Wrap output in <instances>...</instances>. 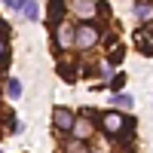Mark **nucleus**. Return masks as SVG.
Listing matches in <instances>:
<instances>
[{
    "mask_svg": "<svg viewBox=\"0 0 153 153\" xmlns=\"http://www.w3.org/2000/svg\"><path fill=\"white\" fill-rule=\"evenodd\" d=\"M19 12H22L25 19H31V22H37V19H40V9H37V3H34V0H25Z\"/></svg>",
    "mask_w": 153,
    "mask_h": 153,
    "instance_id": "obj_7",
    "label": "nucleus"
},
{
    "mask_svg": "<svg viewBox=\"0 0 153 153\" xmlns=\"http://www.w3.org/2000/svg\"><path fill=\"white\" fill-rule=\"evenodd\" d=\"M135 16H138V22H150L153 19V6L147 3V0H141V3L135 6Z\"/></svg>",
    "mask_w": 153,
    "mask_h": 153,
    "instance_id": "obj_8",
    "label": "nucleus"
},
{
    "mask_svg": "<svg viewBox=\"0 0 153 153\" xmlns=\"http://www.w3.org/2000/svg\"><path fill=\"white\" fill-rule=\"evenodd\" d=\"M101 126H104L107 135H120V132L126 129V117H123V113H117V110H110V113L101 117Z\"/></svg>",
    "mask_w": 153,
    "mask_h": 153,
    "instance_id": "obj_2",
    "label": "nucleus"
},
{
    "mask_svg": "<svg viewBox=\"0 0 153 153\" xmlns=\"http://www.w3.org/2000/svg\"><path fill=\"white\" fill-rule=\"evenodd\" d=\"M52 123L58 126L61 132H74V123H76V120H74V113H71V110H65V107H58V110L52 113Z\"/></svg>",
    "mask_w": 153,
    "mask_h": 153,
    "instance_id": "obj_3",
    "label": "nucleus"
},
{
    "mask_svg": "<svg viewBox=\"0 0 153 153\" xmlns=\"http://www.w3.org/2000/svg\"><path fill=\"white\" fill-rule=\"evenodd\" d=\"M95 9H98V6L92 3V0H74V12H76L80 19H92Z\"/></svg>",
    "mask_w": 153,
    "mask_h": 153,
    "instance_id": "obj_5",
    "label": "nucleus"
},
{
    "mask_svg": "<svg viewBox=\"0 0 153 153\" xmlns=\"http://www.w3.org/2000/svg\"><path fill=\"white\" fill-rule=\"evenodd\" d=\"M58 46H61V49L76 46V28H71V25H61V28H58Z\"/></svg>",
    "mask_w": 153,
    "mask_h": 153,
    "instance_id": "obj_4",
    "label": "nucleus"
},
{
    "mask_svg": "<svg viewBox=\"0 0 153 153\" xmlns=\"http://www.w3.org/2000/svg\"><path fill=\"white\" fill-rule=\"evenodd\" d=\"M68 153H86V147H83V144H71Z\"/></svg>",
    "mask_w": 153,
    "mask_h": 153,
    "instance_id": "obj_13",
    "label": "nucleus"
},
{
    "mask_svg": "<svg viewBox=\"0 0 153 153\" xmlns=\"http://www.w3.org/2000/svg\"><path fill=\"white\" fill-rule=\"evenodd\" d=\"M113 104H120V107H132L135 101H132V95H113Z\"/></svg>",
    "mask_w": 153,
    "mask_h": 153,
    "instance_id": "obj_11",
    "label": "nucleus"
},
{
    "mask_svg": "<svg viewBox=\"0 0 153 153\" xmlns=\"http://www.w3.org/2000/svg\"><path fill=\"white\" fill-rule=\"evenodd\" d=\"M89 135H92V126H89V120H76V123H74V138L86 141Z\"/></svg>",
    "mask_w": 153,
    "mask_h": 153,
    "instance_id": "obj_6",
    "label": "nucleus"
},
{
    "mask_svg": "<svg viewBox=\"0 0 153 153\" xmlns=\"http://www.w3.org/2000/svg\"><path fill=\"white\" fill-rule=\"evenodd\" d=\"M138 46L141 52H153V31H138Z\"/></svg>",
    "mask_w": 153,
    "mask_h": 153,
    "instance_id": "obj_9",
    "label": "nucleus"
},
{
    "mask_svg": "<svg viewBox=\"0 0 153 153\" xmlns=\"http://www.w3.org/2000/svg\"><path fill=\"white\" fill-rule=\"evenodd\" d=\"M3 3H6L9 9H22V3H25V0H3Z\"/></svg>",
    "mask_w": 153,
    "mask_h": 153,
    "instance_id": "obj_12",
    "label": "nucleus"
},
{
    "mask_svg": "<svg viewBox=\"0 0 153 153\" xmlns=\"http://www.w3.org/2000/svg\"><path fill=\"white\" fill-rule=\"evenodd\" d=\"M3 52H6V40L0 37V58H3Z\"/></svg>",
    "mask_w": 153,
    "mask_h": 153,
    "instance_id": "obj_14",
    "label": "nucleus"
},
{
    "mask_svg": "<svg viewBox=\"0 0 153 153\" xmlns=\"http://www.w3.org/2000/svg\"><path fill=\"white\" fill-rule=\"evenodd\" d=\"M95 43H98V28L80 25V28H76V46H80V49H92Z\"/></svg>",
    "mask_w": 153,
    "mask_h": 153,
    "instance_id": "obj_1",
    "label": "nucleus"
},
{
    "mask_svg": "<svg viewBox=\"0 0 153 153\" xmlns=\"http://www.w3.org/2000/svg\"><path fill=\"white\" fill-rule=\"evenodd\" d=\"M6 92H9V98H22V80L9 76V80H6Z\"/></svg>",
    "mask_w": 153,
    "mask_h": 153,
    "instance_id": "obj_10",
    "label": "nucleus"
}]
</instances>
